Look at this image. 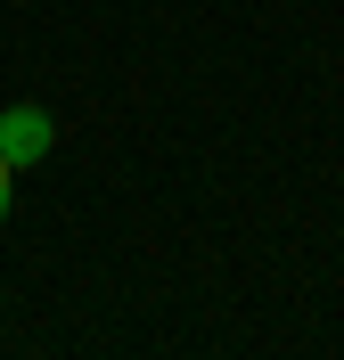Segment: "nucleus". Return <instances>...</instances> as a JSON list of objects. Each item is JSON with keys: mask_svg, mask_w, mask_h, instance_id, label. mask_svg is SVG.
Returning a JSON list of instances; mask_svg holds the SVG:
<instances>
[{"mask_svg": "<svg viewBox=\"0 0 344 360\" xmlns=\"http://www.w3.org/2000/svg\"><path fill=\"white\" fill-rule=\"evenodd\" d=\"M49 139H58V123H49L42 107H8V115H0V164H8V172L42 164V156H49Z\"/></svg>", "mask_w": 344, "mask_h": 360, "instance_id": "1", "label": "nucleus"}, {"mask_svg": "<svg viewBox=\"0 0 344 360\" xmlns=\"http://www.w3.org/2000/svg\"><path fill=\"white\" fill-rule=\"evenodd\" d=\"M0 221H8V164H0Z\"/></svg>", "mask_w": 344, "mask_h": 360, "instance_id": "2", "label": "nucleus"}]
</instances>
